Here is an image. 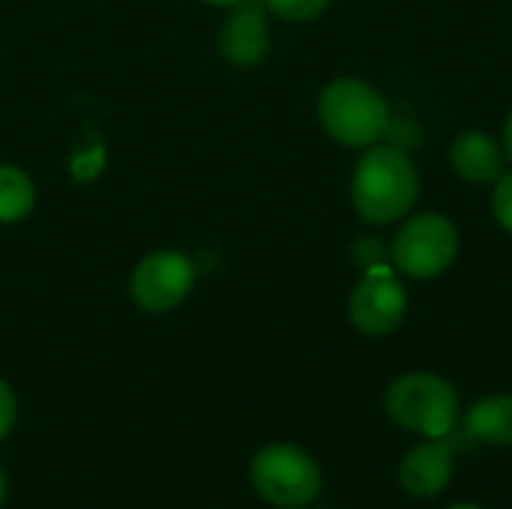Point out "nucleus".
Listing matches in <instances>:
<instances>
[{"label":"nucleus","instance_id":"16","mask_svg":"<svg viewBox=\"0 0 512 509\" xmlns=\"http://www.w3.org/2000/svg\"><path fill=\"white\" fill-rule=\"evenodd\" d=\"M504 147H507V159L512 162V111L507 117V126H504Z\"/></svg>","mask_w":512,"mask_h":509},{"label":"nucleus","instance_id":"9","mask_svg":"<svg viewBox=\"0 0 512 509\" xmlns=\"http://www.w3.org/2000/svg\"><path fill=\"white\" fill-rule=\"evenodd\" d=\"M453 480V450L441 438L414 447L399 465V483L411 498H438Z\"/></svg>","mask_w":512,"mask_h":509},{"label":"nucleus","instance_id":"17","mask_svg":"<svg viewBox=\"0 0 512 509\" xmlns=\"http://www.w3.org/2000/svg\"><path fill=\"white\" fill-rule=\"evenodd\" d=\"M6 504V474H3V468H0V509Z\"/></svg>","mask_w":512,"mask_h":509},{"label":"nucleus","instance_id":"15","mask_svg":"<svg viewBox=\"0 0 512 509\" xmlns=\"http://www.w3.org/2000/svg\"><path fill=\"white\" fill-rule=\"evenodd\" d=\"M15 420H18V399L12 387L0 378V441L15 429Z\"/></svg>","mask_w":512,"mask_h":509},{"label":"nucleus","instance_id":"11","mask_svg":"<svg viewBox=\"0 0 512 509\" xmlns=\"http://www.w3.org/2000/svg\"><path fill=\"white\" fill-rule=\"evenodd\" d=\"M465 435L483 444L512 447V396H486L465 414Z\"/></svg>","mask_w":512,"mask_h":509},{"label":"nucleus","instance_id":"14","mask_svg":"<svg viewBox=\"0 0 512 509\" xmlns=\"http://www.w3.org/2000/svg\"><path fill=\"white\" fill-rule=\"evenodd\" d=\"M495 183L498 186H495V195H492V213L507 231H512V171L501 174Z\"/></svg>","mask_w":512,"mask_h":509},{"label":"nucleus","instance_id":"13","mask_svg":"<svg viewBox=\"0 0 512 509\" xmlns=\"http://www.w3.org/2000/svg\"><path fill=\"white\" fill-rule=\"evenodd\" d=\"M261 3L285 21H309L318 18L330 0H261Z\"/></svg>","mask_w":512,"mask_h":509},{"label":"nucleus","instance_id":"18","mask_svg":"<svg viewBox=\"0 0 512 509\" xmlns=\"http://www.w3.org/2000/svg\"><path fill=\"white\" fill-rule=\"evenodd\" d=\"M201 3H210V6H234L240 0H201Z\"/></svg>","mask_w":512,"mask_h":509},{"label":"nucleus","instance_id":"10","mask_svg":"<svg viewBox=\"0 0 512 509\" xmlns=\"http://www.w3.org/2000/svg\"><path fill=\"white\" fill-rule=\"evenodd\" d=\"M456 174L468 183H492L504 174V153L486 132H465L450 147Z\"/></svg>","mask_w":512,"mask_h":509},{"label":"nucleus","instance_id":"7","mask_svg":"<svg viewBox=\"0 0 512 509\" xmlns=\"http://www.w3.org/2000/svg\"><path fill=\"white\" fill-rule=\"evenodd\" d=\"M405 309H408L405 288L387 264L369 267L366 276L360 279V285L354 288L351 303H348L351 324L366 336L393 333L402 324Z\"/></svg>","mask_w":512,"mask_h":509},{"label":"nucleus","instance_id":"3","mask_svg":"<svg viewBox=\"0 0 512 509\" xmlns=\"http://www.w3.org/2000/svg\"><path fill=\"white\" fill-rule=\"evenodd\" d=\"M387 414L396 426L423 438H444L459 423V393L435 372H408L387 390Z\"/></svg>","mask_w":512,"mask_h":509},{"label":"nucleus","instance_id":"4","mask_svg":"<svg viewBox=\"0 0 512 509\" xmlns=\"http://www.w3.org/2000/svg\"><path fill=\"white\" fill-rule=\"evenodd\" d=\"M255 492L282 509H303L318 501L324 489L321 465L297 444H267L249 465Z\"/></svg>","mask_w":512,"mask_h":509},{"label":"nucleus","instance_id":"1","mask_svg":"<svg viewBox=\"0 0 512 509\" xmlns=\"http://www.w3.org/2000/svg\"><path fill=\"white\" fill-rule=\"evenodd\" d=\"M420 195L417 165L399 147H369L351 180V201L366 222L402 219Z\"/></svg>","mask_w":512,"mask_h":509},{"label":"nucleus","instance_id":"5","mask_svg":"<svg viewBox=\"0 0 512 509\" xmlns=\"http://www.w3.org/2000/svg\"><path fill=\"white\" fill-rule=\"evenodd\" d=\"M459 252V234L453 222L441 213H420L408 219L390 249L396 270L414 279L441 276Z\"/></svg>","mask_w":512,"mask_h":509},{"label":"nucleus","instance_id":"2","mask_svg":"<svg viewBox=\"0 0 512 509\" xmlns=\"http://www.w3.org/2000/svg\"><path fill=\"white\" fill-rule=\"evenodd\" d=\"M318 120L345 147H372L390 126L387 99L360 78H336L318 96Z\"/></svg>","mask_w":512,"mask_h":509},{"label":"nucleus","instance_id":"12","mask_svg":"<svg viewBox=\"0 0 512 509\" xmlns=\"http://www.w3.org/2000/svg\"><path fill=\"white\" fill-rule=\"evenodd\" d=\"M36 201L30 177L15 165H0V225L21 222Z\"/></svg>","mask_w":512,"mask_h":509},{"label":"nucleus","instance_id":"6","mask_svg":"<svg viewBox=\"0 0 512 509\" xmlns=\"http://www.w3.org/2000/svg\"><path fill=\"white\" fill-rule=\"evenodd\" d=\"M195 285L192 261L180 252H153L144 261H138L129 291L141 312L162 315L177 309Z\"/></svg>","mask_w":512,"mask_h":509},{"label":"nucleus","instance_id":"8","mask_svg":"<svg viewBox=\"0 0 512 509\" xmlns=\"http://www.w3.org/2000/svg\"><path fill=\"white\" fill-rule=\"evenodd\" d=\"M219 48H222V57L234 66H255L258 60H264L270 48L264 3H255V0L234 3V12L219 33Z\"/></svg>","mask_w":512,"mask_h":509},{"label":"nucleus","instance_id":"19","mask_svg":"<svg viewBox=\"0 0 512 509\" xmlns=\"http://www.w3.org/2000/svg\"><path fill=\"white\" fill-rule=\"evenodd\" d=\"M447 509H483L480 504H453V507H447Z\"/></svg>","mask_w":512,"mask_h":509}]
</instances>
